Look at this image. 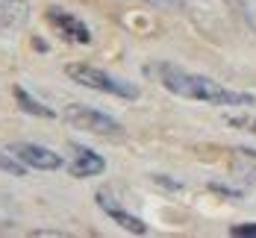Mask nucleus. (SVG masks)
<instances>
[{
	"instance_id": "nucleus-1",
	"label": "nucleus",
	"mask_w": 256,
	"mask_h": 238,
	"mask_svg": "<svg viewBox=\"0 0 256 238\" xmlns=\"http://www.w3.org/2000/svg\"><path fill=\"white\" fill-rule=\"evenodd\" d=\"M150 74L159 79L162 88H168L171 94L186 97V100H200V103H212V106H254V94L232 91V88L215 82V79L192 74V71L168 65V62L150 65Z\"/></svg>"
},
{
	"instance_id": "nucleus-2",
	"label": "nucleus",
	"mask_w": 256,
	"mask_h": 238,
	"mask_svg": "<svg viewBox=\"0 0 256 238\" xmlns=\"http://www.w3.org/2000/svg\"><path fill=\"white\" fill-rule=\"evenodd\" d=\"M65 74L74 79V82L86 85V88H94V91H100V94L124 97V100H136V97H138V88H136L132 82H127V79H121V77H112V74H106V71L94 68V65H86V62L68 65Z\"/></svg>"
},
{
	"instance_id": "nucleus-3",
	"label": "nucleus",
	"mask_w": 256,
	"mask_h": 238,
	"mask_svg": "<svg viewBox=\"0 0 256 238\" xmlns=\"http://www.w3.org/2000/svg\"><path fill=\"white\" fill-rule=\"evenodd\" d=\"M65 121L74 127V130L82 132H92V135H100V138H124V127L109 118L106 112H98L92 106H82V103H71L65 109Z\"/></svg>"
},
{
	"instance_id": "nucleus-4",
	"label": "nucleus",
	"mask_w": 256,
	"mask_h": 238,
	"mask_svg": "<svg viewBox=\"0 0 256 238\" xmlns=\"http://www.w3.org/2000/svg\"><path fill=\"white\" fill-rule=\"evenodd\" d=\"M6 150H9L12 156L21 159L26 168H38V171H56V168L65 165L62 153H56V150L44 147V144H36V141H15V144H9Z\"/></svg>"
},
{
	"instance_id": "nucleus-5",
	"label": "nucleus",
	"mask_w": 256,
	"mask_h": 238,
	"mask_svg": "<svg viewBox=\"0 0 256 238\" xmlns=\"http://www.w3.org/2000/svg\"><path fill=\"white\" fill-rule=\"evenodd\" d=\"M30 24V6L26 0H0V35H18Z\"/></svg>"
},
{
	"instance_id": "nucleus-6",
	"label": "nucleus",
	"mask_w": 256,
	"mask_h": 238,
	"mask_svg": "<svg viewBox=\"0 0 256 238\" xmlns=\"http://www.w3.org/2000/svg\"><path fill=\"white\" fill-rule=\"evenodd\" d=\"M48 21H50L68 41H74V44H88L92 41V29L80 21L77 15H71V12H65V9H48Z\"/></svg>"
},
{
	"instance_id": "nucleus-7",
	"label": "nucleus",
	"mask_w": 256,
	"mask_h": 238,
	"mask_svg": "<svg viewBox=\"0 0 256 238\" xmlns=\"http://www.w3.org/2000/svg\"><path fill=\"white\" fill-rule=\"evenodd\" d=\"M98 206H100L121 230H127V233H132V236H148V224H144L138 215H132V212H127L124 206H118L106 191H98Z\"/></svg>"
},
{
	"instance_id": "nucleus-8",
	"label": "nucleus",
	"mask_w": 256,
	"mask_h": 238,
	"mask_svg": "<svg viewBox=\"0 0 256 238\" xmlns=\"http://www.w3.org/2000/svg\"><path fill=\"white\" fill-rule=\"evenodd\" d=\"M103 168H106V162H103L100 153H94V150H86V147H77L74 159L68 162V174H71V177H77V180L98 177V174H103Z\"/></svg>"
},
{
	"instance_id": "nucleus-9",
	"label": "nucleus",
	"mask_w": 256,
	"mask_h": 238,
	"mask_svg": "<svg viewBox=\"0 0 256 238\" xmlns=\"http://www.w3.org/2000/svg\"><path fill=\"white\" fill-rule=\"evenodd\" d=\"M15 100L21 106V112H26V115H36V118H56V109H50V106L42 103V100H36L26 88H21V85H15Z\"/></svg>"
},
{
	"instance_id": "nucleus-10",
	"label": "nucleus",
	"mask_w": 256,
	"mask_h": 238,
	"mask_svg": "<svg viewBox=\"0 0 256 238\" xmlns=\"http://www.w3.org/2000/svg\"><path fill=\"white\" fill-rule=\"evenodd\" d=\"M15 218H18V209L12 206V200L6 194H0V230L15 227Z\"/></svg>"
},
{
	"instance_id": "nucleus-11",
	"label": "nucleus",
	"mask_w": 256,
	"mask_h": 238,
	"mask_svg": "<svg viewBox=\"0 0 256 238\" xmlns=\"http://www.w3.org/2000/svg\"><path fill=\"white\" fill-rule=\"evenodd\" d=\"M0 168L9 171V174H15V177H24L26 174V165L18 156H12V153H0Z\"/></svg>"
},
{
	"instance_id": "nucleus-12",
	"label": "nucleus",
	"mask_w": 256,
	"mask_h": 238,
	"mask_svg": "<svg viewBox=\"0 0 256 238\" xmlns=\"http://www.w3.org/2000/svg\"><path fill=\"white\" fill-rule=\"evenodd\" d=\"M236 6H238L242 18L248 21V26L256 32V0H236Z\"/></svg>"
},
{
	"instance_id": "nucleus-13",
	"label": "nucleus",
	"mask_w": 256,
	"mask_h": 238,
	"mask_svg": "<svg viewBox=\"0 0 256 238\" xmlns=\"http://www.w3.org/2000/svg\"><path fill=\"white\" fill-rule=\"evenodd\" d=\"M232 236H238V238H256V224H236V227H232Z\"/></svg>"
},
{
	"instance_id": "nucleus-14",
	"label": "nucleus",
	"mask_w": 256,
	"mask_h": 238,
	"mask_svg": "<svg viewBox=\"0 0 256 238\" xmlns=\"http://www.w3.org/2000/svg\"><path fill=\"white\" fill-rule=\"evenodd\" d=\"M242 174H244V180H248V183H256V165H248V168H242Z\"/></svg>"
},
{
	"instance_id": "nucleus-15",
	"label": "nucleus",
	"mask_w": 256,
	"mask_h": 238,
	"mask_svg": "<svg viewBox=\"0 0 256 238\" xmlns=\"http://www.w3.org/2000/svg\"><path fill=\"white\" fill-rule=\"evenodd\" d=\"M150 3H156V6H174V3H180V0H150Z\"/></svg>"
},
{
	"instance_id": "nucleus-16",
	"label": "nucleus",
	"mask_w": 256,
	"mask_h": 238,
	"mask_svg": "<svg viewBox=\"0 0 256 238\" xmlns=\"http://www.w3.org/2000/svg\"><path fill=\"white\" fill-rule=\"evenodd\" d=\"M254 132H256V124H254Z\"/></svg>"
}]
</instances>
